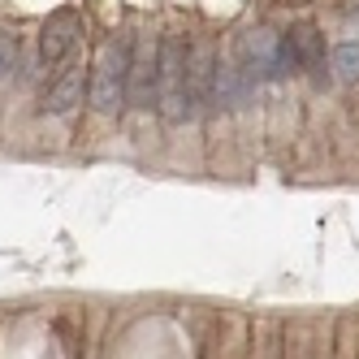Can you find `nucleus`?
Wrapping results in <instances>:
<instances>
[{"mask_svg":"<svg viewBox=\"0 0 359 359\" xmlns=\"http://www.w3.org/2000/svg\"><path fill=\"white\" fill-rule=\"evenodd\" d=\"M22 65V35L13 27H0V83L13 79Z\"/></svg>","mask_w":359,"mask_h":359,"instance_id":"9b49d317","label":"nucleus"},{"mask_svg":"<svg viewBox=\"0 0 359 359\" xmlns=\"http://www.w3.org/2000/svg\"><path fill=\"white\" fill-rule=\"evenodd\" d=\"M290 39V53H294V69H303L312 83H333V74H329V48H325V35L316 22H299V27L286 31Z\"/></svg>","mask_w":359,"mask_h":359,"instance_id":"0eeeda50","label":"nucleus"},{"mask_svg":"<svg viewBox=\"0 0 359 359\" xmlns=\"http://www.w3.org/2000/svg\"><path fill=\"white\" fill-rule=\"evenodd\" d=\"M234 53H238V61L251 74L255 87H260V83H286L290 74H294V53H290V39L281 35V31L255 27V31H247L234 43Z\"/></svg>","mask_w":359,"mask_h":359,"instance_id":"7ed1b4c3","label":"nucleus"},{"mask_svg":"<svg viewBox=\"0 0 359 359\" xmlns=\"http://www.w3.org/2000/svg\"><path fill=\"white\" fill-rule=\"evenodd\" d=\"M187 53L191 43L182 35H161V69H156V113L165 126H187L195 117V100L187 87Z\"/></svg>","mask_w":359,"mask_h":359,"instance_id":"f03ea898","label":"nucleus"},{"mask_svg":"<svg viewBox=\"0 0 359 359\" xmlns=\"http://www.w3.org/2000/svg\"><path fill=\"white\" fill-rule=\"evenodd\" d=\"M130 48H135V35H109L95 53L87 100L100 117H121L126 104H130Z\"/></svg>","mask_w":359,"mask_h":359,"instance_id":"f257e3e1","label":"nucleus"},{"mask_svg":"<svg viewBox=\"0 0 359 359\" xmlns=\"http://www.w3.org/2000/svg\"><path fill=\"white\" fill-rule=\"evenodd\" d=\"M251 100H255V83H251V74L243 69L238 53H234V48H229V53H217V109L243 113Z\"/></svg>","mask_w":359,"mask_h":359,"instance_id":"6e6552de","label":"nucleus"},{"mask_svg":"<svg viewBox=\"0 0 359 359\" xmlns=\"http://www.w3.org/2000/svg\"><path fill=\"white\" fill-rule=\"evenodd\" d=\"M329 74L333 83H359V39H342L329 53Z\"/></svg>","mask_w":359,"mask_h":359,"instance_id":"9d476101","label":"nucleus"},{"mask_svg":"<svg viewBox=\"0 0 359 359\" xmlns=\"http://www.w3.org/2000/svg\"><path fill=\"white\" fill-rule=\"evenodd\" d=\"M83 35V18L74 13V9H61L43 22V31H39V53L31 61V79H43L48 69H57L69 53H74V43H79Z\"/></svg>","mask_w":359,"mask_h":359,"instance_id":"20e7f679","label":"nucleus"},{"mask_svg":"<svg viewBox=\"0 0 359 359\" xmlns=\"http://www.w3.org/2000/svg\"><path fill=\"white\" fill-rule=\"evenodd\" d=\"M217 53L221 48L212 39H195L187 53V87L195 100V117L217 113Z\"/></svg>","mask_w":359,"mask_h":359,"instance_id":"423d86ee","label":"nucleus"},{"mask_svg":"<svg viewBox=\"0 0 359 359\" xmlns=\"http://www.w3.org/2000/svg\"><path fill=\"white\" fill-rule=\"evenodd\" d=\"M156 69H161V35H135L130 48V104L139 113L156 109Z\"/></svg>","mask_w":359,"mask_h":359,"instance_id":"39448f33","label":"nucleus"},{"mask_svg":"<svg viewBox=\"0 0 359 359\" xmlns=\"http://www.w3.org/2000/svg\"><path fill=\"white\" fill-rule=\"evenodd\" d=\"M87 87H91V74H87V65H69V69H61L53 83H48V91H43V100H39V113H48V117H74L83 109V95H87Z\"/></svg>","mask_w":359,"mask_h":359,"instance_id":"1a4fd4ad","label":"nucleus"}]
</instances>
